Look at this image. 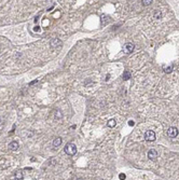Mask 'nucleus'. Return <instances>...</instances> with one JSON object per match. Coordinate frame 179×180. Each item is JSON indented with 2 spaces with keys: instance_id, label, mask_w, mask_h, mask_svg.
Wrapping results in <instances>:
<instances>
[{
  "instance_id": "obj_1",
  "label": "nucleus",
  "mask_w": 179,
  "mask_h": 180,
  "mask_svg": "<svg viewBox=\"0 0 179 180\" xmlns=\"http://www.w3.org/2000/svg\"><path fill=\"white\" fill-rule=\"evenodd\" d=\"M64 151H65L66 154L68 155H74L76 153H77V147H76V145L72 142H69L67 143V145L65 146V148H64Z\"/></svg>"
},
{
  "instance_id": "obj_2",
  "label": "nucleus",
  "mask_w": 179,
  "mask_h": 180,
  "mask_svg": "<svg viewBox=\"0 0 179 180\" xmlns=\"http://www.w3.org/2000/svg\"><path fill=\"white\" fill-rule=\"evenodd\" d=\"M145 139L147 141H154L155 140V133L153 131H147L145 134Z\"/></svg>"
},
{
  "instance_id": "obj_3",
  "label": "nucleus",
  "mask_w": 179,
  "mask_h": 180,
  "mask_svg": "<svg viewBox=\"0 0 179 180\" xmlns=\"http://www.w3.org/2000/svg\"><path fill=\"white\" fill-rule=\"evenodd\" d=\"M178 135V129L176 128V127H169V128L167 129V136L170 138H174L176 137V136Z\"/></svg>"
},
{
  "instance_id": "obj_4",
  "label": "nucleus",
  "mask_w": 179,
  "mask_h": 180,
  "mask_svg": "<svg viewBox=\"0 0 179 180\" xmlns=\"http://www.w3.org/2000/svg\"><path fill=\"white\" fill-rule=\"evenodd\" d=\"M148 157H149V160H151V161H155V160L158 159V152H156V150H154V149L150 150V151L148 152Z\"/></svg>"
},
{
  "instance_id": "obj_5",
  "label": "nucleus",
  "mask_w": 179,
  "mask_h": 180,
  "mask_svg": "<svg viewBox=\"0 0 179 180\" xmlns=\"http://www.w3.org/2000/svg\"><path fill=\"white\" fill-rule=\"evenodd\" d=\"M50 45H51L52 47H61V45H62V41L59 39H57V38H53V39L51 40V42H50Z\"/></svg>"
},
{
  "instance_id": "obj_6",
  "label": "nucleus",
  "mask_w": 179,
  "mask_h": 180,
  "mask_svg": "<svg viewBox=\"0 0 179 180\" xmlns=\"http://www.w3.org/2000/svg\"><path fill=\"white\" fill-rule=\"evenodd\" d=\"M19 148V143L17 142V141H12V142L9 143V149L13 150V151H15V150H17Z\"/></svg>"
},
{
  "instance_id": "obj_7",
  "label": "nucleus",
  "mask_w": 179,
  "mask_h": 180,
  "mask_svg": "<svg viewBox=\"0 0 179 180\" xmlns=\"http://www.w3.org/2000/svg\"><path fill=\"white\" fill-rule=\"evenodd\" d=\"M125 47H126V50H127V52L128 53H132L133 51H134V44L133 43H131V42H128V43H126L125 44Z\"/></svg>"
},
{
  "instance_id": "obj_8",
  "label": "nucleus",
  "mask_w": 179,
  "mask_h": 180,
  "mask_svg": "<svg viewBox=\"0 0 179 180\" xmlns=\"http://www.w3.org/2000/svg\"><path fill=\"white\" fill-rule=\"evenodd\" d=\"M61 145H62V138L61 137H57L53 140V147H58V146H61Z\"/></svg>"
},
{
  "instance_id": "obj_9",
  "label": "nucleus",
  "mask_w": 179,
  "mask_h": 180,
  "mask_svg": "<svg viewBox=\"0 0 179 180\" xmlns=\"http://www.w3.org/2000/svg\"><path fill=\"white\" fill-rule=\"evenodd\" d=\"M173 65H169V66H163V70H164V72H166V73H169V72H172L173 71Z\"/></svg>"
},
{
  "instance_id": "obj_10",
  "label": "nucleus",
  "mask_w": 179,
  "mask_h": 180,
  "mask_svg": "<svg viewBox=\"0 0 179 180\" xmlns=\"http://www.w3.org/2000/svg\"><path fill=\"white\" fill-rule=\"evenodd\" d=\"M116 120L114 119H111V120H109V121H108V123H107V126L108 127H110V128H112V127H114L116 126Z\"/></svg>"
},
{
  "instance_id": "obj_11",
  "label": "nucleus",
  "mask_w": 179,
  "mask_h": 180,
  "mask_svg": "<svg viewBox=\"0 0 179 180\" xmlns=\"http://www.w3.org/2000/svg\"><path fill=\"white\" fill-rule=\"evenodd\" d=\"M108 19H109V17H108L106 14H102V26L106 25V23L108 22Z\"/></svg>"
},
{
  "instance_id": "obj_12",
  "label": "nucleus",
  "mask_w": 179,
  "mask_h": 180,
  "mask_svg": "<svg viewBox=\"0 0 179 180\" xmlns=\"http://www.w3.org/2000/svg\"><path fill=\"white\" fill-rule=\"evenodd\" d=\"M154 19H160L161 17H162V12L161 11H154Z\"/></svg>"
},
{
  "instance_id": "obj_13",
  "label": "nucleus",
  "mask_w": 179,
  "mask_h": 180,
  "mask_svg": "<svg viewBox=\"0 0 179 180\" xmlns=\"http://www.w3.org/2000/svg\"><path fill=\"white\" fill-rule=\"evenodd\" d=\"M123 79L124 80H130L131 79V72L130 71H124V73H123Z\"/></svg>"
},
{
  "instance_id": "obj_14",
  "label": "nucleus",
  "mask_w": 179,
  "mask_h": 180,
  "mask_svg": "<svg viewBox=\"0 0 179 180\" xmlns=\"http://www.w3.org/2000/svg\"><path fill=\"white\" fill-rule=\"evenodd\" d=\"M15 177H16V179H22V178H23V171H17L16 174H15Z\"/></svg>"
},
{
  "instance_id": "obj_15",
  "label": "nucleus",
  "mask_w": 179,
  "mask_h": 180,
  "mask_svg": "<svg viewBox=\"0 0 179 180\" xmlns=\"http://www.w3.org/2000/svg\"><path fill=\"white\" fill-rule=\"evenodd\" d=\"M151 0H144V1H142V5H151Z\"/></svg>"
},
{
  "instance_id": "obj_16",
  "label": "nucleus",
  "mask_w": 179,
  "mask_h": 180,
  "mask_svg": "<svg viewBox=\"0 0 179 180\" xmlns=\"http://www.w3.org/2000/svg\"><path fill=\"white\" fill-rule=\"evenodd\" d=\"M56 112H57V114H56V119H61L62 118V114H61V111H59V110H57V111H56Z\"/></svg>"
},
{
  "instance_id": "obj_17",
  "label": "nucleus",
  "mask_w": 179,
  "mask_h": 180,
  "mask_svg": "<svg viewBox=\"0 0 179 180\" xmlns=\"http://www.w3.org/2000/svg\"><path fill=\"white\" fill-rule=\"evenodd\" d=\"M119 178H120V179L121 180H124L126 178V176L124 175V174H120V176H119Z\"/></svg>"
},
{
  "instance_id": "obj_18",
  "label": "nucleus",
  "mask_w": 179,
  "mask_h": 180,
  "mask_svg": "<svg viewBox=\"0 0 179 180\" xmlns=\"http://www.w3.org/2000/svg\"><path fill=\"white\" fill-rule=\"evenodd\" d=\"M128 125H130V126H134V125H135V122L131 120V121H128Z\"/></svg>"
},
{
  "instance_id": "obj_19",
  "label": "nucleus",
  "mask_w": 179,
  "mask_h": 180,
  "mask_svg": "<svg viewBox=\"0 0 179 180\" xmlns=\"http://www.w3.org/2000/svg\"><path fill=\"white\" fill-rule=\"evenodd\" d=\"M37 82H38V80H34L33 82H30V83H29V85H34V84H36Z\"/></svg>"
},
{
  "instance_id": "obj_20",
  "label": "nucleus",
  "mask_w": 179,
  "mask_h": 180,
  "mask_svg": "<svg viewBox=\"0 0 179 180\" xmlns=\"http://www.w3.org/2000/svg\"><path fill=\"white\" fill-rule=\"evenodd\" d=\"M34 30H35V31H39L40 30V27H39V26H36L35 28H34Z\"/></svg>"
},
{
  "instance_id": "obj_21",
  "label": "nucleus",
  "mask_w": 179,
  "mask_h": 180,
  "mask_svg": "<svg viewBox=\"0 0 179 180\" xmlns=\"http://www.w3.org/2000/svg\"><path fill=\"white\" fill-rule=\"evenodd\" d=\"M109 78H110V75H107V76H106V81H107V80L109 79Z\"/></svg>"
},
{
  "instance_id": "obj_22",
  "label": "nucleus",
  "mask_w": 179,
  "mask_h": 180,
  "mask_svg": "<svg viewBox=\"0 0 179 180\" xmlns=\"http://www.w3.org/2000/svg\"><path fill=\"white\" fill-rule=\"evenodd\" d=\"M77 180H83V179H80V178H79V179H77Z\"/></svg>"
}]
</instances>
